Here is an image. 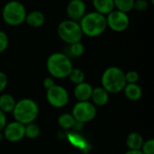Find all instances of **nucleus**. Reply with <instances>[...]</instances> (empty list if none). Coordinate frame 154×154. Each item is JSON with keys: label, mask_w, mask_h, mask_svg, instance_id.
<instances>
[{"label": "nucleus", "mask_w": 154, "mask_h": 154, "mask_svg": "<svg viewBox=\"0 0 154 154\" xmlns=\"http://www.w3.org/2000/svg\"><path fill=\"white\" fill-rule=\"evenodd\" d=\"M83 35L89 38H96L103 34L106 28V15L96 11L86 13L79 22Z\"/></svg>", "instance_id": "nucleus-1"}, {"label": "nucleus", "mask_w": 154, "mask_h": 154, "mask_svg": "<svg viewBox=\"0 0 154 154\" xmlns=\"http://www.w3.org/2000/svg\"><path fill=\"white\" fill-rule=\"evenodd\" d=\"M46 68L52 78H68L73 66L69 57L63 52L51 53L46 61Z\"/></svg>", "instance_id": "nucleus-2"}, {"label": "nucleus", "mask_w": 154, "mask_h": 154, "mask_svg": "<svg viewBox=\"0 0 154 154\" xmlns=\"http://www.w3.org/2000/svg\"><path fill=\"white\" fill-rule=\"evenodd\" d=\"M101 83L102 88L108 93H119L126 85L125 72L118 67H109L103 72Z\"/></svg>", "instance_id": "nucleus-3"}, {"label": "nucleus", "mask_w": 154, "mask_h": 154, "mask_svg": "<svg viewBox=\"0 0 154 154\" xmlns=\"http://www.w3.org/2000/svg\"><path fill=\"white\" fill-rule=\"evenodd\" d=\"M16 122L24 125L32 123L39 115V107L35 101L30 98H23L15 103L13 110Z\"/></svg>", "instance_id": "nucleus-4"}, {"label": "nucleus", "mask_w": 154, "mask_h": 154, "mask_svg": "<svg viewBox=\"0 0 154 154\" xmlns=\"http://www.w3.org/2000/svg\"><path fill=\"white\" fill-rule=\"evenodd\" d=\"M26 8L23 3L17 0L7 2L2 10L4 22L10 26H18L24 23L26 17Z\"/></svg>", "instance_id": "nucleus-5"}, {"label": "nucleus", "mask_w": 154, "mask_h": 154, "mask_svg": "<svg viewBox=\"0 0 154 154\" xmlns=\"http://www.w3.org/2000/svg\"><path fill=\"white\" fill-rule=\"evenodd\" d=\"M57 34L59 38L68 45L81 42L83 37L79 22L70 19L63 20L58 24Z\"/></svg>", "instance_id": "nucleus-6"}, {"label": "nucleus", "mask_w": 154, "mask_h": 154, "mask_svg": "<svg viewBox=\"0 0 154 154\" xmlns=\"http://www.w3.org/2000/svg\"><path fill=\"white\" fill-rule=\"evenodd\" d=\"M72 116L78 123H88L97 116L96 106L88 101H79L72 109Z\"/></svg>", "instance_id": "nucleus-7"}, {"label": "nucleus", "mask_w": 154, "mask_h": 154, "mask_svg": "<svg viewBox=\"0 0 154 154\" xmlns=\"http://www.w3.org/2000/svg\"><path fill=\"white\" fill-rule=\"evenodd\" d=\"M106 25L116 32H125L130 24V17L128 14L114 9L106 15Z\"/></svg>", "instance_id": "nucleus-8"}, {"label": "nucleus", "mask_w": 154, "mask_h": 154, "mask_svg": "<svg viewBox=\"0 0 154 154\" xmlns=\"http://www.w3.org/2000/svg\"><path fill=\"white\" fill-rule=\"evenodd\" d=\"M46 98L49 104L54 107L60 108L69 102V93L61 86L54 85L46 91Z\"/></svg>", "instance_id": "nucleus-9"}, {"label": "nucleus", "mask_w": 154, "mask_h": 154, "mask_svg": "<svg viewBox=\"0 0 154 154\" xmlns=\"http://www.w3.org/2000/svg\"><path fill=\"white\" fill-rule=\"evenodd\" d=\"M24 125L16 121L6 125L4 128L5 138L12 143L21 141L24 137Z\"/></svg>", "instance_id": "nucleus-10"}, {"label": "nucleus", "mask_w": 154, "mask_h": 154, "mask_svg": "<svg viewBox=\"0 0 154 154\" xmlns=\"http://www.w3.org/2000/svg\"><path fill=\"white\" fill-rule=\"evenodd\" d=\"M69 19L79 22L87 13V5L83 0H70L66 7Z\"/></svg>", "instance_id": "nucleus-11"}, {"label": "nucleus", "mask_w": 154, "mask_h": 154, "mask_svg": "<svg viewBox=\"0 0 154 154\" xmlns=\"http://www.w3.org/2000/svg\"><path fill=\"white\" fill-rule=\"evenodd\" d=\"M92 90L93 88L91 87V85L84 81L80 84L76 85L74 95L79 101H88L91 98Z\"/></svg>", "instance_id": "nucleus-12"}, {"label": "nucleus", "mask_w": 154, "mask_h": 154, "mask_svg": "<svg viewBox=\"0 0 154 154\" xmlns=\"http://www.w3.org/2000/svg\"><path fill=\"white\" fill-rule=\"evenodd\" d=\"M24 22L32 28H40L45 22V16L42 12L39 10H33L26 14Z\"/></svg>", "instance_id": "nucleus-13"}, {"label": "nucleus", "mask_w": 154, "mask_h": 154, "mask_svg": "<svg viewBox=\"0 0 154 154\" xmlns=\"http://www.w3.org/2000/svg\"><path fill=\"white\" fill-rule=\"evenodd\" d=\"M91 98L95 106H103L107 104L109 100V95L108 92L102 87H97L96 88H93Z\"/></svg>", "instance_id": "nucleus-14"}, {"label": "nucleus", "mask_w": 154, "mask_h": 154, "mask_svg": "<svg viewBox=\"0 0 154 154\" xmlns=\"http://www.w3.org/2000/svg\"><path fill=\"white\" fill-rule=\"evenodd\" d=\"M96 12L106 15L115 9L114 0H91Z\"/></svg>", "instance_id": "nucleus-15"}, {"label": "nucleus", "mask_w": 154, "mask_h": 154, "mask_svg": "<svg viewBox=\"0 0 154 154\" xmlns=\"http://www.w3.org/2000/svg\"><path fill=\"white\" fill-rule=\"evenodd\" d=\"M125 97L132 101H137L142 97L143 95V91L141 87L137 84V83H134V84H126L125 88Z\"/></svg>", "instance_id": "nucleus-16"}, {"label": "nucleus", "mask_w": 154, "mask_h": 154, "mask_svg": "<svg viewBox=\"0 0 154 154\" xmlns=\"http://www.w3.org/2000/svg\"><path fill=\"white\" fill-rule=\"evenodd\" d=\"M143 143V136L136 132L131 133L127 138H126V145L129 148V150H141L142 146Z\"/></svg>", "instance_id": "nucleus-17"}, {"label": "nucleus", "mask_w": 154, "mask_h": 154, "mask_svg": "<svg viewBox=\"0 0 154 154\" xmlns=\"http://www.w3.org/2000/svg\"><path fill=\"white\" fill-rule=\"evenodd\" d=\"M15 103L14 98L9 94H3L0 96V110L4 113L13 112Z\"/></svg>", "instance_id": "nucleus-18"}, {"label": "nucleus", "mask_w": 154, "mask_h": 154, "mask_svg": "<svg viewBox=\"0 0 154 154\" xmlns=\"http://www.w3.org/2000/svg\"><path fill=\"white\" fill-rule=\"evenodd\" d=\"M135 0H114L115 9L128 14L134 10Z\"/></svg>", "instance_id": "nucleus-19"}, {"label": "nucleus", "mask_w": 154, "mask_h": 154, "mask_svg": "<svg viewBox=\"0 0 154 154\" xmlns=\"http://www.w3.org/2000/svg\"><path fill=\"white\" fill-rule=\"evenodd\" d=\"M76 120L70 114H62L58 118V124L60 127L64 129L72 128L76 125Z\"/></svg>", "instance_id": "nucleus-20"}, {"label": "nucleus", "mask_w": 154, "mask_h": 154, "mask_svg": "<svg viewBox=\"0 0 154 154\" xmlns=\"http://www.w3.org/2000/svg\"><path fill=\"white\" fill-rule=\"evenodd\" d=\"M68 51H69V55L71 57H80L84 54L85 51V47L83 45V43L81 42H75L72 44H69V48H68Z\"/></svg>", "instance_id": "nucleus-21"}, {"label": "nucleus", "mask_w": 154, "mask_h": 154, "mask_svg": "<svg viewBox=\"0 0 154 154\" xmlns=\"http://www.w3.org/2000/svg\"><path fill=\"white\" fill-rule=\"evenodd\" d=\"M69 79L75 85L80 84L82 82H84L85 80V74L84 72L77 68H72L71 71L69 72V76H68Z\"/></svg>", "instance_id": "nucleus-22"}, {"label": "nucleus", "mask_w": 154, "mask_h": 154, "mask_svg": "<svg viewBox=\"0 0 154 154\" xmlns=\"http://www.w3.org/2000/svg\"><path fill=\"white\" fill-rule=\"evenodd\" d=\"M40 127L33 124H28L24 126V136H26L29 139H35L40 135Z\"/></svg>", "instance_id": "nucleus-23"}, {"label": "nucleus", "mask_w": 154, "mask_h": 154, "mask_svg": "<svg viewBox=\"0 0 154 154\" xmlns=\"http://www.w3.org/2000/svg\"><path fill=\"white\" fill-rule=\"evenodd\" d=\"M141 151L143 154H154V140L150 139L146 142H143Z\"/></svg>", "instance_id": "nucleus-24"}, {"label": "nucleus", "mask_w": 154, "mask_h": 154, "mask_svg": "<svg viewBox=\"0 0 154 154\" xmlns=\"http://www.w3.org/2000/svg\"><path fill=\"white\" fill-rule=\"evenodd\" d=\"M125 77L126 84L137 83V81L139 80V74L135 70H130V71L125 73Z\"/></svg>", "instance_id": "nucleus-25"}, {"label": "nucleus", "mask_w": 154, "mask_h": 154, "mask_svg": "<svg viewBox=\"0 0 154 154\" xmlns=\"http://www.w3.org/2000/svg\"><path fill=\"white\" fill-rule=\"evenodd\" d=\"M9 44V38L7 36V34L4 32L0 30V53L4 52Z\"/></svg>", "instance_id": "nucleus-26"}, {"label": "nucleus", "mask_w": 154, "mask_h": 154, "mask_svg": "<svg viewBox=\"0 0 154 154\" xmlns=\"http://www.w3.org/2000/svg\"><path fill=\"white\" fill-rule=\"evenodd\" d=\"M149 8V2L147 0H135L134 9L143 12Z\"/></svg>", "instance_id": "nucleus-27"}, {"label": "nucleus", "mask_w": 154, "mask_h": 154, "mask_svg": "<svg viewBox=\"0 0 154 154\" xmlns=\"http://www.w3.org/2000/svg\"><path fill=\"white\" fill-rule=\"evenodd\" d=\"M7 86V77L6 75L0 71V92H2Z\"/></svg>", "instance_id": "nucleus-28"}, {"label": "nucleus", "mask_w": 154, "mask_h": 154, "mask_svg": "<svg viewBox=\"0 0 154 154\" xmlns=\"http://www.w3.org/2000/svg\"><path fill=\"white\" fill-rule=\"evenodd\" d=\"M42 85H43V88L47 89L51 88L52 86L55 85V82H54V79L51 78V77H48V78H45L43 82H42Z\"/></svg>", "instance_id": "nucleus-29"}, {"label": "nucleus", "mask_w": 154, "mask_h": 154, "mask_svg": "<svg viewBox=\"0 0 154 154\" xmlns=\"http://www.w3.org/2000/svg\"><path fill=\"white\" fill-rule=\"evenodd\" d=\"M6 125V118H5V115L4 112H2L0 110V131L4 130L5 126Z\"/></svg>", "instance_id": "nucleus-30"}, {"label": "nucleus", "mask_w": 154, "mask_h": 154, "mask_svg": "<svg viewBox=\"0 0 154 154\" xmlns=\"http://www.w3.org/2000/svg\"><path fill=\"white\" fill-rule=\"evenodd\" d=\"M125 154H143L141 150H137V151H134V150H129L127 152H125Z\"/></svg>", "instance_id": "nucleus-31"}, {"label": "nucleus", "mask_w": 154, "mask_h": 154, "mask_svg": "<svg viewBox=\"0 0 154 154\" xmlns=\"http://www.w3.org/2000/svg\"><path fill=\"white\" fill-rule=\"evenodd\" d=\"M3 137H4V134H2V131H0V142L3 140Z\"/></svg>", "instance_id": "nucleus-32"}, {"label": "nucleus", "mask_w": 154, "mask_h": 154, "mask_svg": "<svg viewBox=\"0 0 154 154\" xmlns=\"http://www.w3.org/2000/svg\"><path fill=\"white\" fill-rule=\"evenodd\" d=\"M151 2H152V4H154V0H151Z\"/></svg>", "instance_id": "nucleus-33"}, {"label": "nucleus", "mask_w": 154, "mask_h": 154, "mask_svg": "<svg viewBox=\"0 0 154 154\" xmlns=\"http://www.w3.org/2000/svg\"><path fill=\"white\" fill-rule=\"evenodd\" d=\"M90 1H91V0H90Z\"/></svg>", "instance_id": "nucleus-34"}]
</instances>
